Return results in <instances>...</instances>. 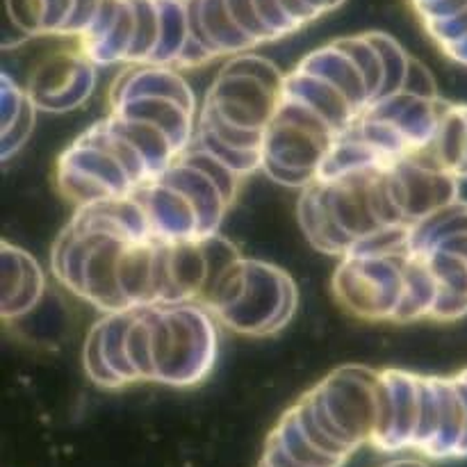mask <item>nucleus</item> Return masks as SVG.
Listing matches in <instances>:
<instances>
[{
	"mask_svg": "<svg viewBox=\"0 0 467 467\" xmlns=\"http://www.w3.org/2000/svg\"><path fill=\"white\" fill-rule=\"evenodd\" d=\"M456 379V386H459V390H461V395H463V401H465V410H467V377L463 372L459 374V377H454ZM461 456H467V433H465V442H463V451H461Z\"/></svg>",
	"mask_w": 467,
	"mask_h": 467,
	"instance_id": "41",
	"label": "nucleus"
},
{
	"mask_svg": "<svg viewBox=\"0 0 467 467\" xmlns=\"http://www.w3.org/2000/svg\"><path fill=\"white\" fill-rule=\"evenodd\" d=\"M158 178H162L169 185L181 190L182 194L192 201L194 210L199 213L201 233H203V237L217 235L219 226H222L223 217H226V210L231 208V205L223 199L219 187L214 185L203 171H199V169L192 167L190 162L178 158L176 162Z\"/></svg>",
	"mask_w": 467,
	"mask_h": 467,
	"instance_id": "10",
	"label": "nucleus"
},
{
	"mask_svg": "<svg viewBox=\"0 0 467 467\" xmlns=\"http://www.w3.org/2000/svg\"><path fill=\"white\" fill-rule=\"evenodd\" d=\"M36 112H39V108H36V103L27 94V100L23 103V109L18 112L16 121L7 130H3V160H9L14 153H18L21 146L30 140L36 123Z\"/></svg>",
	"mask_w": 467,
	"mask_h": 467,
	"instance_id": "30",
	"label": "nucleus"
},
{
	"mask_svg": "<svg viewBox=\"0 0 467 467\" xmlns=\"http://www.w3.org/2000/svg\"><path fill=\"white\" fill-rule=\"evenodd\" d=\"M415 7L422 14L424 23H436L447 21V18L463 12V9H467V0H431V3L415 5Z\"/></svg>",
	"mask_w": 467,
	"mask_h": 467,
	"instance_id": "36",
	"label": "nucleus"
},
{
	"mask_svg": "<svg viewBox=\"0 0 467 467\" xmlns=\"http://www.w3.org/2000/svg\"><path fill=\"white\" fill-rule=\"evenodd\" d=\"M126 345H128V356H130V363H132V368H135L140 381H155L153 333H150V308L149 306L132 308Z\"/></svg>",
	"mask_w": 467,
	"mask_h": 467,
	"instance_id": "22",
	"label": "nucleus"
},
{
	"mask_svg": "<svg viewBox=\"0 0 467 467\" xmlns=\"http://www.w3.org/2000/svg\"><path fill=\"white\" fill-rule=\"evenodd\" d=\"M299 67L306 68V71H313L317 73V76L327 78L328 82H333V85L349 99V103L354 105L358 114L372 103L358 64H356L354 57H351L342 46H337L336 41L306 55L299 62Z\"/></svg>",
	"mask_w": 467,
	"mask_h": 467,
	"instance_id": "13",
	"label": "nucleus"
},
{
	"mask_svg": "<svg viewBox=\"0 0 467 467\" xmlns=\"http://www.w3.org/2000/svg\"><path fill=\"white\" fill-rule=\"evenodd\" d=\"M137 14L135 41L126 64H149L160 44V5L158 0H132Z\"/></svg>",
	"mask_w": 467,
	"mask_h": 467,
	"instance_id": "24",
	"label": "nucleus"
},
{
	"mask_svg": "<svg viewBox=\"0 0 467 467\" xmlns=\"http://www.w3.org/2000/svg\"><path fill=\"white\" fill-rule=\"evenodd\" d=\"M445 53L450 55L451 59H456L459 64H465V67H467V39L461 41V44L451 46V48H447Z\"/></svg>",
	"mask_w": 467,
	"mask_h": 467,
	"instance_id": "40",
	"label": "nucleus"
},
{
	"mask_svg": "<svg viewBox=\"0 0 467 467\" xmlns=\"http://www.w3.org/2000/svg\"><path fill=\"white\" fill-rule=\"evenodd\" d=\"M283 89L304 99L306 103L313 109H317L337 132L349 128L351 123L360 117V114L356 112L354 105L349 103V99H347L333 82L317 76V73L306 71V68L301 67H296L295 71L287 73L285 87H283Z\"/></svg>",
	"mask_w": 467,
	"mask_h": 467,
	"instance_id": "12",
	"label": "nucleus"
},
{
	"mask_svg": "<svg viewBox=\"0 0 467 467\" xmlns=\"http://www.w3.org/2000/svg\"><path fill=\"white\" fill-rule=\"evenodd\" d=\"M255 9H258L260 18H263L265 27L269 30L272 39H281V36L292 35V32L299 30V23L285 12V7L281 5V0H255Z\"/></svg>",
	"mask_w": 467,
	"mask_h": 467,
	"instance_id": "32",
	"label": "nucleus"
},
{
	"mask_svg": "<svg viewBox=\"0 0 467 467\" xmlns=\"http://www.w3.org/2000/svg\"><path fill=\"white\" fill-rule=\"evenodd\" d=\"M459 178H461V181H465V178H467V155H465L463 167H461V171H459Z\"/></svg>",
	"mask_w": 467,
	"mask_h": 467,
	"instance_id": "42",
	"label": "nucleus"
},
{
	"mask_svg": "<svg viewBox=\"0 0 467 467\" xmlns=\"http://www.w3.org/2000/svg\"><path fill=\"white\" fill-rule=\"evenodd\" d=\"M96 67L99 64L91 62L78 44L71 53H55L46 57L32 71L26 91L39 109L67 112L91 96L96 87Z\"/></svg>",
	"mask_w": 467,
	"mask_h": 467,
	"instance_id": "6",
	"label": "nucleus"
},
{
	"mask_svg": "<svg viewBox=\"0 0 467 467\" xmlns=\"http://www.w3.org/2000/svg\"><path fill=\"white\" fill-rule=\"evenodd\" d=\"M160 5V44L149 64L176 67L187 44V14L182 0H158Z\"/></svg>",
	"mask_w": 467,
	"mask_h": 467,
	"instance_id": "20",
	"label": "nucleus"
},
{
	"mask_svg": "<svg viewBox=\"0 0 467 467\" xmlns=\"http://www.w3.org/2000/svg\"><path fill=\"white\" fill-rule=\"evenodd\" d=\"M377 381L379 372L351 365L336 369L331 377L315 386L333 422L356 447L372 441L377 418Z\"/></svg>",
	"mask_w": 467,
	"mask_h": 467,
	"instance_id": "4",
	"label": "nucleus"
},
{
	"mask_svg": "<svg viewBox=\"0 0 467 467\" xmlns=\"http://www.w3.org/2000/svg\"><path fill=\"white\" fill-rule=\"evenodd\" d=\"M463 374H465V377H467V369H465V372H463Z\"/></svg>",
	"mask_w": 467,
	"mask_h": 467,
	"instance_id": "43",
	"label": "nucleus"
},
{
	"mask_svg": "<svg viewBox=\"0 0 467 467\" xmlns=\"http://www.w3.org/2000/svg\"><path fill=\"white\" fill-rule=\"evenodd\" d=\"M132 308L119 310V313H105L103 319H99L100 333H103V351L105 358H108L109 368L117 372V377L121 379L126 386L140 381L135 368L130 363V356H128V327H130Z\"/></svg>",
	"mask_w": 467,
	"mask_h": 467,
	"instance_id": "19",
	"label": "nucleus"
},
{
	"mask_svg": "<svg viewBox=\"0 0 467 467\" xmlns=\"http://www.w3.org/2000/svg\"><path fill=\"white\" fill-rule=\"evenodd\" d=\"M420 254L427 255L429 267L433 269L438 278V285L447 287V290L461 292V295H467V260L461 258L459 254L450 249H429L420 251Z\"/></svg>",
	"mask_w": 467,
	"mask_h": 467,
	"instance_id": "28",
	"label": "nucleus"
},
{
	"mask_svg": "<svg viewBox=\"0 0 467 467\" xmlns=\"http://www.w3.org/2000/svg\"><path fill=\"white\" fill-rule=\"evenodd\" d=\"M424 26H427L429 35L441 44V48L447 50L467 39V9L456 14V16L447 18V21L424 23Z\"/></svg>",
	"mask_w": 467,
	"mask_h": 467,
	"instance_id": "33",
	"label": "nucleus"
},
{
	"mask_svg": "<svg viewBox=\"0 0 467 467\" xmlns=\"http://www.w3.org/2000/svg\"><path fill=\"white\" fill-rule=\"evenodd\" d=\"M82 368H85L87 377L96 383V386L105 388V390H119L126 383L117 377L112 368H109L108 358L103 351V333H100V324L96 322L91 331L87 333L85 347H82Z\"/></svg>",
	"mask_w": 467,
	"mask_h": 467,
	"instance_id": "27",
	"label": "nucleus"
},
{
	"mask_svg": "<svg viewBox=\"0 0 467 467\" xmlns=\"http://www.w3.org/2000/svg\"><path fill=\"white\" fill-rule=\"evenodd\" d=\"M436 246H441V249L454 251V254H459L461 258L467 260V233H459V235L447 237V240H442L441 244H436ZM436 246H431V249H436Z\"/></svg>",
	"mask_w": 467,
	"mask_h": 467,
	"instance_id": "38",
	"label": "nucleus"
},
{
	"mask_svg": "<svg viewBox=\"0 0 467 467\" xmlns=\"http://www.w3.org/2000/svg\"><path fill=\"white\" fill-rule=\"evenodd\" d=\"M409 254L345 255L333 274L337 304L360 319L392 322L404 290V258Z\"/></svg>",
	"mask_w": 467,
	"mask_h": 467,
	"instance_id": "3",
	"label": "nucleus"
},
{
	"mask_svg": "<svg viewBox=\"0 0 467 467\" xmlns=\"http://www.w3.org/2000/svg\"><path fill=\"white\" fill-rule=\"evenodd\" d=\"M441 392V429L429 456H461L467 433V410L456 379H438Z\"/></svg>",
	"mask_w": 467,
	"mask_h": 467,
	"instance_id": "16",
	"label": "nucleus"
},
{
	"mask_svg": "<svg viewBox=\"0 0 467 467\" xmlns=\"http://www.w3.org/2000/svg\"><path fill=\"white\" fill-rule=\"evenodd\" d=\"M260 171L267 173L274 182L283 187H296V190H304L308 187L310 182L317 181V173H310V171H296V169H287L281 167V164L272 162V160L263 158V169Z\"/></svg>",
	"mask_w": 467,
	"mask_h": 467,
	"instance_id": "35",
	"label": "nucleus"
},
{
	"mask_svg": "<svg viewBox=\"0 0 467 467\" xmlns=\"http://www.w3.org/2000/svg\"><path fill=\"white\" fill-rule=\"evenodd\" d=\"M304 3L308 5V7L313 9V12L317 14V16H322V14H327V12H331V9L340 7V5L345 3V0H304Z\"/></svg>",
	"mask_w": 467,
	"mask_h": 467,
	"instance_id": "39",
	"label": "nucleus"
},
{
	"mask_svg": "<svg viewBox=\"0 0 467 467\" xmlns=\"http://www.w3.org/2000/svg\"><path fill=\"white\" fill-rule=\"evenodd\" d=\"M201 18H203V27L210 41L222 53V57L258 48L235 23L226 0H201Z\"/></svg>",
	"mask_w": 467,
	"mask_h": 467,
	"instance_id": "18",
	"label": "nucleus"
},
{
	"mask_svg": "<svg viewBox=\"0 0 467 467\" xmlns=\"http://www.w3.org/2000/svg\"><path fill=\"white\" fill-rule=\"evenodd\" d=\"M296 301L299 295L290 274L260 260H246V281L240 296L214 319L240 336L269 337L290 324Z\"/></svg>",
	"mask_w": 467,
	"mask_h": 467,
	"instance_id": "2",
	"label": "nucleus"
},
{
	"mask_svg": "<svg viewBox=\"0 0 467 467\" xmlns=\"http://www.w3.org/2000/svg\"><path fill=\"white\" fill-rule=\"evenodd\" d=\"M369 41L377 46L379 55L383 59V68H386V80H383V89L379 94V99H386V96H395L404 89L406 73H409L410 57L404 48L400 46V41L392 39L388 32H368Z\"/></svg>",
	"mask_w": 467,
	"mask_h": 467,
	"instance_id": "26",
	"label": "nucleus"
},
{
	"mask_svg": "<svg viewBox=\"0 0 467 467\" xmlns=\"http://www.w3.org/2000/svg\"><path fill=\"white\" fill-rule=\"evenodd\" d=\"M44 295V272L27 251L3 242V319L30 313Z\"/></svg>",
	"mask_w": 467,
	"mask_h": 467,
	"instance_id": "9",
	"label": "nucleus"
},
{
	"mask_svg": "<svg viewBox=\"0 0 467 467\" xmlns=\"http://www.w3.org/2000/svg\"><path fill=\"white\" fill-rule=\"evenodd\" d=\"M226 3L237 26L244 30V35L249 36L255 46H263V44H269V41H274L272 35H269V30L265 27L263 18H260L258 9H255V0H226Z\"/></svg>",
	"mask_w": 467,
	"mask_h": 467,
	"instance_id": "31",
	"label": "nucleus"
},
{
	"mask_svg": "<svg viewBox=\"0 0 467 467\" xmlns=\"http://www.w3.org/2000/svg\"><path fill=\"white\" fill-rule=\"evenodd\" d=\"M438 287L441 285L433 269L429 267L427 255L410 249V254L404 258V290H401V301L392 322L404 324L431 317Z\"/></svg>",
	"mask_w": 467,
	"mask_h": 467,
	"instance_id": "14",
	"label": "nucleus"
},
{
	"mask_svg": "<svg viewBox=\"0 0 467 467\" xmlns=\"http://www.w3.org/2000/svg\"><path fill=\"white\" fill-rule=\"evenodd\" d=\"M296 214H299V223L304 228L306 237H308L315 249L324 251V254L340 255V258L351 254L356 240L336 222L327 201H324L322 187H319L317 181L301 190Z\"/></svg>",
	"mask_w": 467,
	"mask_h": 467,
	"instance_id": "11",
	"label": "nucleus"
},
{
	"mask_svg": "<svg viewBox=\"0 0 467 467\" xmlns=\"http://www.w3.org/2000/svg\"><path fill=\"white\" fill-rule=\"evenodd\" d=\"M386 374L395 392V429L388 451H397L413 447L420 415V377L401 369H386Z\"/></svg>",
	"mask_w": 467,
	"mask_h": 467,
	"instance_id": "17",
	"label": "nucleus"
},
{
	"mask_svg": "<svg viewBox=\"0 0 467 467\" xmlns=\"http://www.w3.org/2000/svg\"><path fill=\"white\" fill-rule=\"evenodd\" d=\"M7 16L12 26L23 36L46 35V23H48V5L46 0H5Z\"/></svg>",
	"mask_w": 467,
	"mask_h": 467,
	"instance_id": "29",
	"label": "nucleus"
},
{
	"mask_svg": "<svg viewBox=\"0 0 467 467\" xmlns=\"http://www.w3.org/2000/svg\"><path fill=\"white\" fill-rule=\"evenodd\" d=\"M281 89H274L260 78L226 62L210 87L203 105L235 126L267 130L281 103Z\"/></svg>",
	"mask_w": 467,
	"mask_h": 467,
	"instance_id": "5",
	"label": "nucleus"
},
{
	"mask_svg": "<svg viewBox=\"0 0 467 467\" xmlns=\"http://www.w3.org/2000/svg\"><path fill=\"white\" fill-rule=\"evenodd\" d=\"M281 5L285 7V12L290 14L292 18H295L296 23H299L301 27L306 26V23L315 21V18H319L317 14L313 12V9L308 7V5L304 3V0H281Z\"/></svg>",
	"mask_w": 467,
	"mask_h": 467,
	"instance_id": "37",
	"label": "nucleus"
},
{
	"mask_svg": "<svg viewBox=\"0 0 467 467\" xmlns=\"http://www.w3.org/2000/svg\"><path fill=\"white\" fill-rule=\"evenodd\" d=\"M155 381L190 388L203 381L214 368L219 351L217 319L201 301L153 304Z\"/></svg>",
	"mask_w": 467,
	"mask_h": 467,
	"instance_id": "1",
	"label": "nucleus"
},
{
	"mask_svg": "<svg viewBox=\"0 0 467 467\" xmlns=\"http://www.w3.org/2000/svg\"><path fill=\"white\" fill-rule=\"evenodd\" d=\"M336 44L342 46V48L354 57V62L358 64L360 73H363L365 78L369 99L377 100L383 89V80H386V68H383L381 55H379L377 46L369 41L368 32L354 36H342V39H336Z\"/></svg>",
	"mask_w": 467,
	"mask_h": 467,
	"instance_id": "25",
	"label": "nucleus"
},
{
	"mask_svg": "<svg viewBox=\"0 0 467 467\" xmlns=\"http://www.w3.org/2000/svg\"><path fill=\"white\" fill-rule=\"evenodd\" d=\"M57 185L59 192L67 199H71L78 208L117 196L103 181H99L89 171H85V169H80L78 164L68 162L64 158H59L57 162Z\"/></svg>",
	"mask_w": 467,
	"mask_h": 467,
	"instance_id": "21",
	"label": "nucleus"
},
{
	"mask_svg": "<svg viewBox=\"0 0 467 467\" xmlns=\"http://www.w3.org/2000/svg\"><path fill=\"white\" fill-rule=\"evenodd\" d=\"M150 219L153 237L160 242L203 240L201 219L192 201L162 178L144 182L135 190Z\"/></svg>",
	"mask_w": 467,
	"mask_h": 467,
	"instance_id": "7",
	"label": "nucleus"
},
{
	"mask_svg": "<svg viewBox=\"0 0 467 467\" xmlns=\"http://www.w3.org/2000/svg\"><path fill=\"white\" fill-rule=\"evenodd\" d=\"M126 244V240L96 233L94 246H91L89 258H87L82 299L89 301L103 313H119V310L130 308L121 290V281H119V265H121Z\"/></svg>",
	"mask_w": 467,
	"mask_h": 467,
	"instance_id": "8",
	"label": "nucleus"
},
{
	"mask_svg": "<svg viewBox=\"0 0 467 467\" xmlns=\"http://www.w3.org/2000/svg\"><path fill=\"white\" fill-rule=\"evenodd\" d=\"M108 123L114 130L121 132L126 140H130L137 146L141 155L146 158V162L153 169V176H162L169 167L178 160V149L173 146L171 137L162 130L155 123L144 121V119H132V117H121V114L109 112Z\"/></svg>",
	"mask_w": 467,
	"mask_h": 467,
	"instance_id": "15",
	"label": "nucleus"
},
{
	"mask_svg": "<svg viewBox=\"0 0 467 467\" xmlns=\"http://www.w3.org/2000/svg\"><path fill=\"white\" fill-rule=\"evenodd\" d=\"M178 158L185 160V162H190L192 167H196L199 171H203L205 176H208L210 181L219 187V192H222L223 199L228 201V205L235 203L244 176H240L237 171H233L226 162H222L217 155L210 153L208 149H203V146L196 144V141H192V144L187 146V150H182Z\"/></svg>",
	"mask_w": 467,
	"mask_h": 467,
	"instance_id": "23",
	"label": "nucleus"
},
{
	"mask_svg": "<svg viewBox=\"0 0 467 467\" xmlns=\"http://www.w3.org/2000/svg\"><path fill=\"white\" fill-rule=\"evenodd\" d=\"M404 94L415 96V99H438V87L436 80H433L431 71L424 67L420 59L410 57L409 73H406L404 80Z\"/></svg>",
	"mask_w": 467,
	"mask_h": 467,
	"instance_id": "34",
	"label": "nucleus"
}]
</instances>
